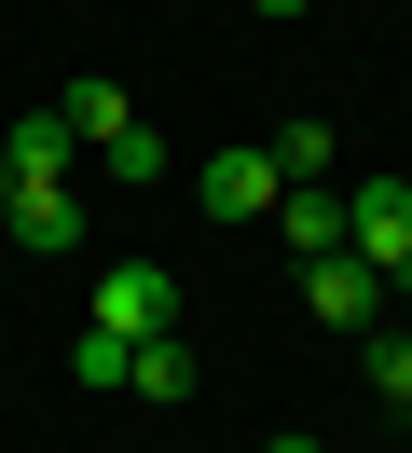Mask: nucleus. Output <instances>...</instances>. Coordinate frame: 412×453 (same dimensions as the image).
<instances>
[{
    "instance_id": "nucleus-1",
    "label": "nucleus",
    "mask_w": 412,
    "mask_h": 453,
    "mask_svg": "<svg viewBox=\"0 0 412 453\" xmlns=\"http://www.w3.org/2000/svg\"><path fill=\"white\" fill-rule=\"evenodd\" d=\"M82 330H110V343H165V330H179V275H165V261H110Z\"/></svg>"
},
{
    "instance_id": "nucleus-2",
    "label": "nucleus",
    "mask_w": 412,
    "mask_h": 453,
    "mask_svg": "<svg viewBox=\"0 0 412 453\" xmlns=\"http://www.w3.org/2000/svg\"><path fill=\"white\" fill-rule=\"evenodd\" d=\"M302 316H316V330H357V343H371L399 303H385V275H371L357 248H330V261H302Z\"/></svg>"
},
{
    "instance_id": "nucleus-3",
    "label": "nucleus",
    "mask_w": 412,
    "mask_h": 453,
    "mask_svg": "<svg viewBox=\"0 0 412 453\" xmlns=\"http://www.w3.org/2000/svg\"><path fill=\"white\" fill-rule=\"evenodd\" d=\"M344 248L371 261V275H399L412 261V179H357L344 193Z\"/></svg>"
},
{
    "instance_id": "nucleus-4",
    "label": "nucleus",
    "mask_w": 412,
    "mask_h": 453,
    "mask_svg": "<svg viewBox=\"0 0 412 453\" xmlns=\"http://www.w3.org/2000/svg\"><path fill=\"white\" fill-rule=\"evenodd\" d=\"M192 193H206V220H275V193H289V179H275V151H206V179H192Z\"/></svg>"
},
{
    "instance_id": "nucleus-5",
    "label": "nucleus",
    "mask_w": 412,
    "mask_h": 453,
    "mask_svg": "<svg viewBox=\"0 0 412 453\" xmlns=\"http://www.w3.org/2000/svg\"><path fill=\"white\" fill-rule=\"evenodd\" d=\"M0 151H14V193H42V179H69V111H27V124H0Z\"/></svg>"
},
{
    "instance_id": "nucleus-6",
    "label": "nucleus",
    "mask_w": 412,
    "mask_h": 453,
    "mask_svg": "<svg viewBox=\"0 0 412 453\" xmlns=\"http://www.w3.org/2000/svg\"><path fill=\"white\" fill-rule=\"evenodd\" d=\"M0 234H14V248H82V206H69V179L14 193V206H0Z\"/></svg>"
},
{
    "instance_id": "nucleus-7",
    "label": "nucleus",
    "mask_w": 412,
    "mask_h": 453,
    "mask_svg": "<svg viewBox=\"0 0 412 453\" xmlns=\"http://www.w3.org/2000/svg\"><path fill=\"white\" fill-rule=\"evenodd\" d=\"M275 234H289V261H330L344 248V193H330V179L316 193H275Z\"/></svg>"
},
{
    "instance_id": "nucleus-8",
    "label": "nucleus",
    "mask_w": 412,
    "mask_h": 453,
    "mask_svg": "<svg viewBox=\"0 0 412 453\" xmlns=\"http://www.w3.org/2000/svg\"><path fill=\"white\" fill-rule=\"evenodd\" d=\"M55 111H69V138H82V151H110V138L137 124V96H124V83H69Z\"/></svg>"
},
{
    "instance_id": "nucleus-9",
    "label": "nucleus",
    "mask_w": 412,
    "mask_h": 453,
    "mask_svg": "<svg viewBox=\"0 0 412 453\" xmlns=\"http://www.w3.org/2000/svg\"><path fill=\"white\" fill-rule=\"evenodd\" d=\"M124 398H192V343H179V330L137 343V357H124Z\"/></svg>"
},
{
    "instance_id": "nucleus-10",
    "label": "nucleus",
    "mask_w": 412,
    "mask_h": 453,
    "mask_svg": "<svg viewBox=\"0 0 412 453\" xmlns=\"http://www.w3.org/2000/svg\"><path fill=\"white\" fill-rule=\"evenodd\" d=\"M275 179H289V193H316V179H330V124H275Z\"/></svg>"
},
{
    "instance_id": "nucleus-11",
    "label": "nucleus",
    "mask_w": 412,
    "mask_h": 453,
    "mask_svg": "<svg viewBox=\"0 0 412 453\" xmlns=\"http://www.w3.org/2000/svg\"><path fill=\"white\" fill-rule=\"evenodd\" d=\"M357 371H371V398H399V412H412V330H399V316L357 343Z\"/></svg>"
},
{
    "instance_id": "nucleus-12",
    "label": "nucleus",
    "mask_w": 412,
    "mask_h": 453,
    "mask_svg": "<svg viewBox=\"0 0 412 453\" xmlns=\"http://www.w3.org/2000/svg\"><path fill=\"white\" fill-rule=\"evenodd\" d=\"M97 165H110V179H124V193H152V179H165V138H152V124H124V138H110V151H97Z\"/></svg>"
},
{
    "instance_id": "nucleus-13",
    "label": "nucleus",
    "mask_w": 412,
    "mask_h": 453,
    "mask_svg": "<svg viewBox=\"0 0 412 453\" xmlns=\"http://www.w3.org/2000/svg\"><path fill=\"white\" fill-rule=\"evenodd\" d=\"M124 357H137V343H110V330H82V343H69V385H97V398H110V385H124Z\"/></svg>"
},
{
    "instance_id": "nucleus-14",
    "label": "nucleus",
    "mask_w": 412,
    "mask_h": 453,
    "mask_svg": "<svg viewBox=\"0 0 412 453\" xmlns=\"http://www.w3.org/2000/svg\"><path fill=\"white\" fill-rule=\"evenodd\" d=\"M385 303H412V261H399V275H385Z\"/></svg>"
},
{
    "instance_id": "nucleus-15",
    "label": "nucleus",
    "mask_w": 412,
    "mask_h": 453,
    "mask_svg": "<svg viewBox=\"0 0 412 453\" xmlns=\"http://www.w3.org/2000/svg\"><path fill=\"white\" fill-rule=\"evenodd\" d=\"M0 206H14V151H0Z\"/></svg>"
},
{
    "instance_id": "nucleus-16",
    "label": "nucleus",
    "mask_w": 412,
    "mask_h": 453,
    "mask_svg": "<svg viewBox=\"0 0 412 453\" xmlns=\"http://www.w3.org/2000/svg\"><path fill=\"white\" fill-rule=\"evenodd\" d=\"M247 14H302V0H247Z\"/></svg>"
},
{
    "instance_id": "nucleus-17",
    "label": "nucleus",
    "mask_w": 412,
    "mask_h": 453,
    "mask_svg": "<svg viewBox=\"0 0 412 453\" xmlns=\"http://www.w3.org/2000/svg\"><path fill=\"white\" fill-rule=\"evenodd\" d=\"M261 453H316V440H261Z\"/></svg>"
}]
</instances>
